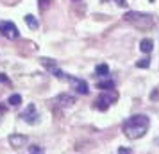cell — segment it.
Masks as SVG:
<instances>
[{
	"mask_svg": "<svg viewBox=\"0 0 159 154\" xmlns=\"http://www.w3.org/2000/svg\"><path fill=\"white\" fill-rule=\"evenodd\" d=\"M25 23H27L29 29H38V27H39V22L36 20V16H32V15L25 16Z\"/></svg>",
	"mask_w": 159,
	"mask_h": 154,
	"instance_id": "cell-11",
	"label": "cell"
},
{
	"mask_svg": "<svg viewBox=\"0 0 159 154\" xmlns=\"http://www.w3.org/2000/svg\"><path fill=\"white\" fill-rule=\"evenodd\" d=\"M27 136H23V134H11L9 136V145L13 147V149H20V147H25L27 145Z\"/></svg>",
	"mask_w": 159,
	"mask_h": 154,
	"instance_id": "cell-6",
	"label": "cell"
},
{
	"mask_svg": "<svg viewBox=\"0 0 159 154\" xmlns=\"http://www.w3.org/2000/svg\"><path fill=\"white\" fill-rule=\"evenodd\" d=\"M115 4H118L120 7H127V0H115Z\"/></svg>",
	"mask_w": 159,
	"mask_h": 154,
	"instance_id": "cell-20",
	"label": "cell"
},
{
	"mask_svg": "<svg viewBox=\"0 0 159 154\" xmlns=\"http://www.w3.org/2000/svg\"><path fill=\"white\" fill-rule=\"evenodd\" d=\"M73 2H82V0H73Z\"/></svg>",
	"mask_w": 159,
	"mask_h": 154,
	"instance_id": "cell-22",
	"label": "cell"
},
{
	"mask_svg": "<svg viewBox=\"0 0 159 154\" xmlns=\"http://www.w3.org/2000/svg\"><path fill=\"white\" fill-rule=\"evenodd\" d=\"M157 143H159V140H157Z\"/></svg>",
	"mask_w": 159,
	"mask_h": 154,
	"instance_id": "cell-23",
	"label": "cell"
},
{
	"mask_svg": "<svg viewBox=\"0 0 159 154\" xmlns=\"http://www.w3.org/2000/svg\"><path fill=\"white\" fill-rule=\"evenodd\" d=\"M148 127H150V120L147 115H134L123 124V133L130 140H139L147 134Z\"/></svg>",
	"mask_w": 159,
	"mask_h": 154,
	"instance_id": "cell-1",
	"label": "cell"
},
{
	"mask_svg": "<svg viewBox=\"0 0 159 154\" xmlns=\"http://www.w3.org/2000/svg\"><path fill=\"white\" fill-rule=\"evenodd\" d=\"M118 152H120V154H129V152H132V149H127V147H118Z\"/></svg>",
	"mask_w": 159,
	"mask_h": 154,
	"instance_id": "cell-19",
	"label": "cell"
},
{
	"mask_svg": "<svg viewBox=\"0 0 159 154\" xmlns=\"http://www.w3.org/2000/svg\"><path fill=\"white\" fill-rule=\"evenodd\" d=\"M70 82H72V86L75 88V91H77V93H80V95H88V93H89V88H88V84L82 81V79L70 77Z\"/></svg>",
	"mask_w": 159,
	"mask_h": 154,
	"instance_id": "cell-7",
	"label": "cell"
},
{
	"mask_svg": "<svg viewBox=\"0 0 159 154\" xmlns=\"http://www.w3.org/2000/svg\"><path fill=\"white\" fill-rule=\"evenodd\" d=\"M7 104H11V106H20L22 104V95L20 93H13V95L9 97Z\"/></svg>",
	"mask_w": 159,
	"mask_h": 154,
	"instance_id": "cell-13",
	"label": "cell"
},
{
	"mask_svg": "<svg viewBox=\"0 0 159 154\" xmlns=\"http://www.w3.org/2000/svg\"><path fill=\"white\" fill-rule=\"evenodd\" d=\"M0 34L7 40H16V38H20V30L16 29L13 22H0Z\"/></svg>",
	"mask_w": 159,
	"mask_h": 154,
	"instance_id": "cell-3",
	"label": "cell"
},
{
	"mask_svg": "<svg viewBox=\"0 0 159 154\" xmlns=\"http://www.w3.org/2000/svg\"><path fill=\"white\" fill-rule=\"evenodd\" d=\"M38 2H39V11H45L50 6V0H38Z\"/></svg>",
	"mask_w": 159,
	"mask_h": 154,
	"instance_id": "cell-17",
	"label": "cell"
},
{
	"mask_svg": "<svg viewBox=\"0 0 159 154\" xmlns=\"http://www.w3.org/2000/svg\"><path fill=\"white\" fill-rule=\"evenodd\" d=\"M22 118L27 124H38V122H39V113H38L36 104H30L29 108L22 113Z\"/></svg>",
	"mask_w": 159,
	"mask_h": 154,
	"instance_id": "cell-4",
	"label": "cell"
},
{
	"mask_svg": "<svg viewBox=\"0 0 159 154\" xmlns=\"http://www.w3.org/2000/svg\"><path fill=\"white\" fill-rule=\"evenodd\" d=\"M0 82H9V79L4 75V73H0Z\"/></svg>",
	"mask_w": 159,
	"mask_h": 154,
	"instance_id": "cell-21",
	"label": "cell"
},
{
	"mask_svg": "<svg viewBox=\"0 0 159 154\" xmlns=\"http://www.w3.org/2000/svg\"><path fill=\"white\" fill-rule=\"evenodd\" d=\"M152 49H154V41H152L150 38L141 40V43H139V50L145 52V54H148V52H152Z\"/></svg>",
	"mask_w": 159,
	"mask_h": 154,
	"instance_id": "cell-10",
	"label": "cell"
},
{
	"mask_svg": "<svg viewBox=\"0 0 159 154\" xmlns=\"http://www.w3.org/2000/svg\"><path fill=\"white\" fill-rule=\"evenodd\" d=\"M98 88L104 90V91L115 90V82H113V81H100V82H98Z\"/></svg>",
	"mask_w": 159,
	"mask_h": 154,
	"instance_id": "cell-14",
	"label": "cell"
},
{
	"mask_svg": "<svg viewBox=\"0 0 159 154\" xmlns=\"http://www.w3.org/2000/svg\"><path fill=\"white\" fill-rule=\"evenodd\" d=\"M116 97L113 95V97H109V95H106V93H102L100 97H98V99H97V110H100V111H106L109 108V104L113 102V100H115Z\"/></svg>",
	"mask_w": 159,
	"mask_h": 154,
	"instance_id": "cell-8",
	"label": "cell"
},
{
	"mask_svg": "<svg viewBox=\"0 0 159 154\" xmlns=\"http://www.w3.org/2000/svg\"><path fill=\"white\" fill-rule=\"evenodd\" d=\"M56 100L59 102V106H63V108H70L72 104H75V97L68 95V93H61V95L56 97Z\"/></svg>",
	"mask_w": 159,
	"mask_h": 154,
	"instance_id": "cell-9",
	"label": "cell"
},
{
	"mask_svg": "<svg viewBox=\"0 0 159 154\" xmlns=\"http://www.w3.org/2000/svg\"><path fill=\"white\" fill-rule=\"evenodd\" d=\"M136 66L138 68H148V66H150V59L148 58L147 59H139V61L136 63Z\"/></svg>",
	"mask_w": 159,
	"mask_h": 154,
	"instance_id": "cell-15",
	"label": "cell"
},
{
	"mask_svg": "<svg viewBox=\"0 0 159 154\" xmlns=\"http://www.w3.org/2000/svg\"><path fill=\"white\" fill-rule=\"evenodd\" d=\"M4 117H6V106H4V104H0V124H2Z\"/></svg>",
	"mask_w": 159,
	"mask_h": 154,
	"instance_id": "cell-18",
	"label": "cell"
},
{
	"mask_svg": "<svg viewBox=\"0 0 159 154\" xmlns=\"http://www.w3.org/2000/svg\"><path fill=\"white\" fill-rule=\"evenodd\" d=\"M125 22L132 23L138 29H152L154 27V18L152 15H147V13H139V11H129L123 15Z\"/></svg>",
	"mask_w": 159,
	"mask_h": 154,
	"instance_id": "cell-2",
	"label": "cell"
},
{
	"mask_svg": "<svg viewBox=\"0 0 159 154\" xmlns=\"http://www.w3.org/2000/svg\"><path fill=\"white\" fill-rule=\"evenodd\" d=\"M95 73L100 75V77H106L109 73V66L106 65V63H100V65H97V68H95Z\"/></svg>",
	"mask_w": 159,
	"mask_h": 154,
	"instance_id": "cell-12",
	"label": "cell"
},
{
	"mask_svg": "<svg viewBox=\"0 0 159 154\" xmlns=\"http://www.w3.org/2000/svg\"><path fill=\"white\" fill-rule=\"evenodd\" d=\"M41 63H43L45 68H47V70H50V72L54 73L56 77H57V79H68L65 72H61V70H57V68H56V61H54V59H47V58H43V59H41Z\"/></svg>",
	"mask_w": 159,
	"mask_h": 154,
	"instance_id": "cell-5",
	"label": "cell"
},
{
	"mask_svg": "<svg viewBox=\"0 0 159 154\" xmlns=\"http://www.w3.org/2000/svg\"><path fill=\"white\" fill-rule=\"evenodd\" d=\"M29 152L30 154H41V152H43V149H41L39 145H30L29 147Z\"/></svg>",
	"mask_w": 159,
	"mask_h": 154,
	"instance_id": "cell-16",
	"label": "cell"
}]
</instances>
